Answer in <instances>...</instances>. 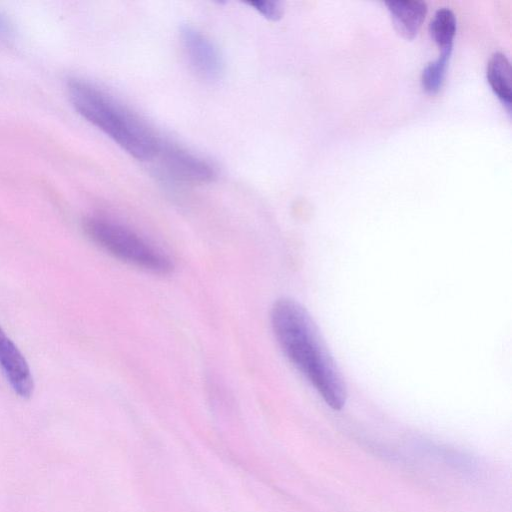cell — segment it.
Masks as SVG:
<instances>
[{"label":"cell","mask_w":512,"mask_h":512,"mask_svg":"<svg viewBox=\"0 0 512 512\" xmlns=\"http://www.w3.org/2000/svg\"><path fill=\"white\" fill-rule=\"evenodd\" d=\"M273 334L286 358L327 405L340 410L347 389L341 372L308 311L291 298L275 301L270 312Z\"/></svg>","instance_id":"6da1fadb"},{"label":"cell","mask_w":512,"mask_h":512,"mask_svg":"<svg viewBox=\"0 0 512 512\" xmlns=\"http://www.w3.org/2000/svg\"><path fill=\"white\" fill-rule=\"evenodd\" d=\"M156 158L171 177L181 182L206 183L216 177V170L208 161L171 143L162 141Z\"/></svg>","instance_id":"5b68a950"},{"label":"cell","mask_w":512,"mask_h":512,"mask_svg":"<svg viewBox=\"0 0 512 512\" xmlns=\"http://www.w3.org/2000/svg\"><path fill=\"white\" fill-rule=\"evenodd\" d=\"M75 110L138 160L157 156L162 141L137 115L95 84L80 78L68 81Z\"/></svg>","instance_id":"7a4b0ae2"},{"label":"cell","mask_w":512,"mask_h":512,"mask_svg":"<svg viewBox=\"0 0 512 512\" xmlns=\"http://www.w3.org/2000/svg\"><path fill=\"white\" fill-rule=\"evenodd\" d=\"M456 26V17L451 9L442 7L434 13L429 31L441 50L452 49Z\"/></svg>","instance_id":"9c48e42d"},{"label":"cell","mask_w":512,"mask_h":512,"mask_svg":"<svg viewBox=\"0 0 512 512\" xmlns=\"http://www.w3.org/2000/svg\"><path fill=\"white\" fill-rule=\"evenodd\" d=\"M452 49L441 50V54L434 61L429 62L421 74L423 88L429 93H436L444 80L447 63Z\"/></svg>","instance_id":"30bf717a"},{"label":"cell","mask_w":512,"mask_h":512,"mask_svg":"<svg viewBox=\"0 0 512 512\" xmlns=\"http://www.w3.org/2000/svg\"><path fill=\"white\" fill-rule=\"evenodd\" d=\"M0 368L10 386L20 397H29L33 377L23 354L0 327Z\"/></svg>","instance_id":"8992f818"},{"label":"cell","mask_w":512,"mask_h":512,"mask_svg":"<svg viewBox=\"0 0 512 512\" xmlns=\"http://www.w3.org/2000/svg\"><path fill=\"white\" fill-rule=\"evenodd\" d=\"M83 227L93 243L120 261L158 275L173 270V262L161 249L121 223L94 216Z\"/></svg>","instance_id":"3957f363"},{"label":"cell","mask_w":512,"mask_h":512,"mask_svg":"<svg viewBox=\"0 0 512 512\" xmlns=\"http://www.w3.org/2000/svg\"><path fill=\"white\" fill-rule=\"evenodd\" d=\"M256 11L270 20H277L283 13L282 4L278 1H254L250 2Z\"/></svg>","instance_id":"8fae6325"},{"label":"cell","mask_w":512,"mask_h":512,"mask_svg":"<svg viewBox=\"0 0 512 512\" xmlns=\"http://www.w3.org/2000/svg\"><path fill=\"white\" fill-rule=\"evenodd\" d=\"M12 25L6 16L0 13V40H7L12 35Z\"/></svg>","instance_id":"7c38bea8"},{"label":"cell","mask_w":512,"mask_h":512,"mask_svg":"<svg viewBox=\"0 0 512 512\" xmlns=\"http://www.w3.org/2000/svg\"><path fill=\"white\" fill-rule=\"evenodd\" d=\"M385 4L397 32L405 39H413L425 19L427 4L420 0H391Z\"/></svg>","instance_id":"52a82bcc"},{"label":"cell","mask_w":512,"mask_h":512,"mask_svg":"<svg viewBox=\"0 0 512 512\" xmlns=\"http://www.w3.org/2000/svg\"><path fill=\"white\" fill-rule=\"evenodd\" d=\"M180 37L192 70L205 80H217L223 72V61L214 43L190 25L182 27Z\"/></svg>","instance_id":"277c9868"},{"label":"cell","mask_w":512,"mask_h":512,"mask_svg":"<svg viewBox=\"0 0 512 512\" xmlns=\"http://www.w3.org/2000/svg\"><path fill=\"white\" fill-rule=\"evenodd\" d=\"M487 79L499 99L510 111L511 108V65L502 52H495L487 63Z\"/></svg>","instance_id":"ba28073f"}]
</instances>
